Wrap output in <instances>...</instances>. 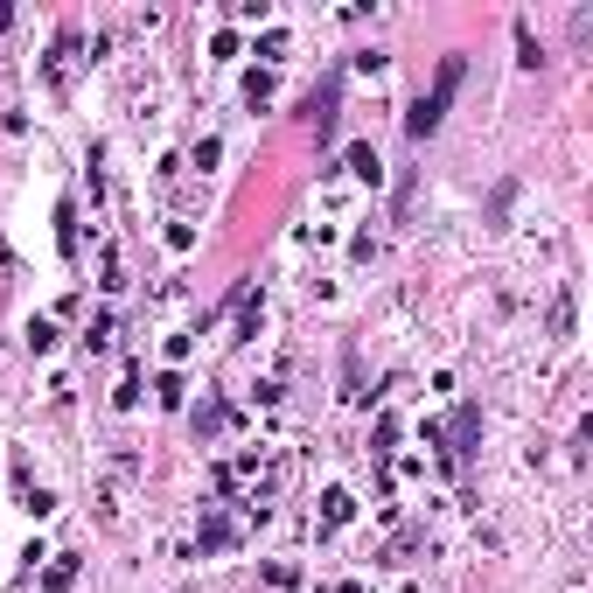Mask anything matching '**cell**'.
<instances>
[{"mask_svg":"<svg viewBox=\"0 0 593 593\" xmlns=\"http://www.w3.org/2000/svg\"><path fill=\"white\" fill-rule=\"evenodd\" d=\"M454 84H461V56H447V63H440V84H433L426 98L412 105V119H405V126H412V140H426L433 126H440V112H447V98H454Z\"/></svg>","mask_w":593,"mask_h":593,"instance_id":"6da1fadb","label":"cell"}]
</instances>
